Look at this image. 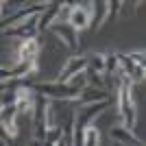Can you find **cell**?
Listing matches in <instances>:
<instances>
[{"label":"cell","mask_w":146,"mask_h":146,"mask_svg":"<svg viewBox=\"0 0 146 146\" xmlns=\"http://www.w3.org/2000/svg\"><path fill=\"white\" fill-rule=\"evenodd\" d=\"M118 113L122 118V124L133 131L135 122H137V109H135V100H133V83L129 79H120V87H118Z\"/></svg>","instance_id":"obj_1"},{"label":"cell","mask_w":146,"mask_h":146,"mask_svg":"<svg viewBox=\"0 0 146 146\" xmlns=\"http://www.w3.org/2000/svg\"><path fill=\"white\" fill-rule=\"evenodd\" d=\"M35 94L48 98V100H79L81 90L72 87L70 83H61V81H50V83H33Z\"/></svg>","instance_id":"obj_2"},{"label":"cell","mask_w":146,"mask_h":146,"mask_svg":"<svg viewBox=\"0 0 146 146\" xmlns=\"http://www.w3.org/2000/svg\"><path fill=\"white\" fill-rule=\"evenodd\" d=\"M48 5H50V2H33V5H26V7H22V9H18L13 15H9V18L2 20V31L15 29V26H20V24H24V22H29L31 18L42 15V13L48 9Z\"/></svg>","instance_id":"obj_3"},{"label":"cell","mask_w":146,"mask_h":146,"mask_svg":"<svg viewBox=\"0 0 146 146\" xmlns=\"http://www.w3.org/2000/svg\"><path fill=\"white\" fill-rule=\"evenodd\" d=\"M37 70L35 61H20L13 68H2L0 70V76H2V83H13V81H22V79H33V74Z\"/></svg>","instance_id":"obj_4"},{"label":"cell","mask_w":146,"mask_h":146,"mask_svg":"<svg viewBox=\"0 0 146 146\" xmlns=\"http://www.w3.org/2000/svg\"><path fill=\"white\" fill-rule=\"evenodd\" d=\"M120 57V74L122 79H129L131 83H140L146 81V70L131 59V55H118Z\"/></svg>","instance_id":"obj_5"},{"label":"cell","mask_w":146,"mask_h":146,"mask_svg":"<svg viewBox=\"0 0 146 146\" xmlns=\"http://www.w3.org/2000/svg\"><path fill=\"white\" fill-rule=\"evenodd\" d=\"M50 29H52V33H55L70 50H79V31L74 29L72 24H68V22H55Z\"/></svg>","instance_id":"obj_6"},{"label":"cell","mask_w":146,"mask_h":146,"mask_svg":"<svg viewBox=\"0 0 146 146\" xmlns=\"http://www.w3.org/2000/svg\"><path fill=\"white\" fill-rule=\"evenodd\" d=\"M87 72V57L79 55V57H70V59L66 61V66L61 68L59 72V81L61 83H68L70 79H74V76H79V74Z\"/></svg>","instance_id":"obj_7"},{"label":"cell","mask_w":146,"mask_h":146,"mask_svg":"<svg viewBox=\"0 0 146 146\" xmlns=\"http://www.w3.org/2000/svg\"><path fill=\"white\" fill-rule=\"evenodd\" d=\"M5 35H11V37H18L20 42H29V39H37V33H39V15L31 18L29 22L15 26V29H9V31H2Z\"/></svg>","instance_id":"obj_8"},{"label":"cell","mask_w":146,"mask_h":146,"mask_svg":"<svg viewBox=\"0 0 146 146\" xmlns=\"http://www.w3.org/2000/svg\"><path fill=\"white\" fill-rule=\"evenodd\" d=\"M109 135H111V140L116 142L118 146H146L144 142H142L131 129L124 127V124H113L111 131H109Z\"/></svg>","instance_id":"obj_9"},{"label":"cell","mask_w":146,"mask_h":146,"mask_svg":"<svg viewBox=\"0 0 146 146\" xmlns=\"http://www.w3.org/2000/svg\"><path fill=\"white\" fill-rule=\"evenodd\" d=\"M18 105H9V107H2V113H0V122H2V131H5V137L9 135L11 140L18 137Z\"/></svg>","instance_id":"obj_10"},{"label":"cell","mask_w":146,"mask_h":146,"mask_svg":"<svg viewBox=\"0 0 146 146\" xmlns=\"http://www.w3.org/2000/svg\"><path fill=\"white\" fill-rule=\"evenodd\" d=\"M35 103H37L35 90H33L31 85H20V87H18V100H15L20 113H31V116H33Z\"/></svg>","instance_id":"obj_11"},{"label":"cell","mask_w":146,"mask_h":146,"mask_svg":"<svg viewBox=\"0 0 146 146\" xmlns=\"http://www.w3.org/2000/svg\"><path fill=\"white\" fill-rule=\"evenodd\" d=\"M68 24H72L76 31L90 29L92 26V9H87V5H74L70 18H68Z\"/></svg>","instance_id":"obj_12"},{"label":"cell","mask_w":146,"mask_h":146,"mask_svg":"<svg viewBox=\"0 0 146 146\" xmlns=\"http://www.w3.org/2000/svg\"><path fill=\"white\" fill-rule=\"evenodd\" d=\"M37 55H39V44H37V39L20 42L18 50H15V63H20V61H35Z\"/></svg>","instance_id":"obj_13"},{"label":"cell","mask_w":146,"mask_h":146,"mask_svg":"<svg viewBox=\"0 0 146 146\" xmlns=\"http://www.w3.org/2000/svg\"><path fill=\"white\" fill-rule=\"evenodd\" d=\"M109 20V2H105V0H96V2H92V29H100Z\"/></svg>","instance_id":"obj_14"},{"label":"cell","mask_w":146,"mask_h":146,"mask_svg":"<svg viewBox=\"0 0 146 146\" xmlns=\"http://www.w3.org/2000/svg\"><path fill=\"white\" fill-rule=\"evenodd\" d=\"M61 9H63V5H61V2H50L48 9H46V11L39 15V31L50 29V26L55 24V22H59Z\"/></svg>","instance_id":"obj_15"},{"label":"cell","mask_w":146,"mask_h":146,"mask_svg":"<svg viewBox=\"0 0 146 146\" xmlns=\"http://www.w3.org/2000/svg\"><path fill=\"white\" fill-rule=\"evenodd\" d=\"M103 100H109V94H107V90H100V87H85L81 92V98H79L81 105L103 103Z\"/></svg>","instance_id":"obj_16"},{"label":"cell","mask_w":146,"mask_h":146,"mask_svg":"<svg viewBox=\"0 0 146 146\" xmlns=\"http://www.w3.org/2000/svg\"><path fill=\"white\" fill-rule=\"evenodd\" d=\"M87 70H90V72H96V74L107 72V55H98V52L90 55L87 57Z\"/></svg>","instance_id":"obj_17"},{"label":"cell","mask_w":146,"mask_h":146,"mask_svg":"<svg viewBox=\"0 0 146 146\" xmlns=\"http://www.w3.org/2000/svg\"><path fill=\"white\" fill-rule=\"evenodd\" d=\"M83 146H100V131L94 124L85 129V133H83Z\"/></svg>","instance_id":"obj_18"},{"label":"cell","mask_w":146,"mask_h":146,"mask_svg":"<svg viewBox=\"0 0 146 146\" xmlns=\"http://www.w3.org/2000/svg\"><path fill=\"white\" fill-rule=\"evenodd\" d=\"M87 87H100V90H105V83H103V79H100V74H96V72H90L87 70Z\"/></svg>","instance_id":"obj_19"},{"label":"cell","mask_w":146,"mask_h":146,"mask_svg":"<svg viewBox=\"0 0 146 146\" xmlns=\"http://www.w3.org/2000/svg\"><path fill=\"white\" fill-rule=\"evenodd\" d=\"M68 83H70L72 87H76V90H81V92H83V90L87 87V74L83 72V74H79V76H74V79H70Z\"/></svg>","instance_id":"obj_20"},{"label":"cell","mask_w":146,"mask_h":146,"mask_svg":"<svg viewBox=\"0 0 146 146\" xmlns=\"http://www.w3.org/2000/svg\"><path fill=\"white\" fill-rule=\"evenodd\" d=\"M120 70V57L118 55H107V72H118Z\"/></svg>","instance_id":"obj_21"},{"label":"cell","mask_w":146,"mask_h":146,"mask_svg":"<svg viewBox=\"0 0 146 146\" xmlns=\"http://www.w3.org/2000/svg\"><path fill=\"white\" fill-rule=\"evenodd\" d=\"M131 59H133L135 63H140V66L146 70V50H137V52H131Z\"/></svg>","instance_id":"obj_22"},{"label":"cell","mask_w":146,"mask_h":146,"mask_svg":"<svg viewBox=\"0 0 146 146\" xmlns=\"http://www.w3.org/2000/svg\"><path fill=\"white\" fill-rule=\"evenodd\" d=\"M122 5H124V2H120V0H111V2H109V20L111 18H118Z\"/></svg>","instance_id":"obj_23"},{"label":"cell","mask_w":146,"mask_h":146,"mask_svg":"<svg viewBox=\"0 0 146 146\" xmlns=\"http://www.w3.org/2000/svg\"><path fill=\"white\" fill-rule=\"evenodd\" d=\"M0 146H7V137H2V142H0Z\"/></svg>","instance_id":"obj_24"},{"label":"cell","mask_w":146,"mask_h":146,"mask_svg":"<svg viewBox=\"0 0 146 146\" xmlns=\"http://www.w3.org/2000/svg\"><path fill=\"white\" fill-rule=\"evenodd\" d=\"M59 146H68V140H63V142H61V144Z\"/></svg>","instance_id":"obj_25"},{"label":"cell","mask_w":146,"mask_h":146,"mask_svg":"<svg viewBox=\"0 0 146 146\" xmlns=\"http://www.w3.org/2000/svg\"><path fill=\"white\" fill-rule=\"evenodd\" d=\"M29 146H31V144H29Z\"/></svg>","instance_id":"obj_26"}]
</instances>
